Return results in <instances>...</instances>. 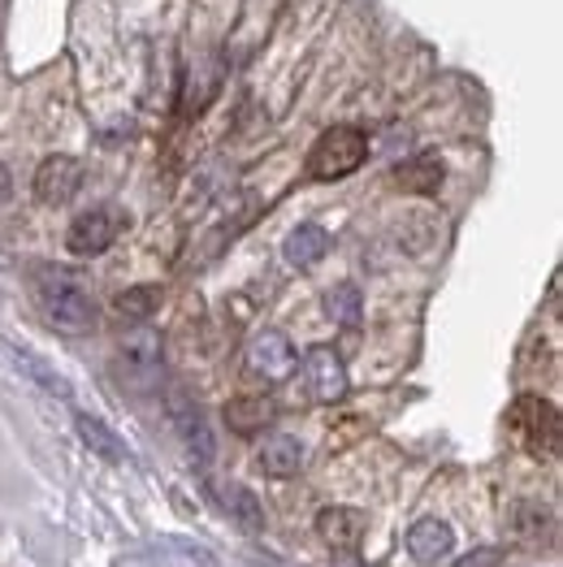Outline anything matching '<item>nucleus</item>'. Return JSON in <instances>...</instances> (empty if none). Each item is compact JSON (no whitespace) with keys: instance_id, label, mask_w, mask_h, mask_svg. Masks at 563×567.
<instances>
[{"instance_id":"obj_6","label":"nucleus","mask_w":563,"mask_h":567,"mask_svg":"<svg viewBox=\"0 0 563 567\" xmlns=\"http://www.w3.org/2000/svg\"><path fill=\"white\" fill-rule=\"evenodd\" d=\"M304 381H308V394L317 403H342L347 399V364L334 347H313L304 355Z\"/></svg>"},{"instance_id":"obj_7","label":"nucleus","mask_w":563,"mask_h":567,"mask_svg":"<svg viewBox=\"0 0 563 567\" xmlns=\"http://www.w3.org/2000/svg\"><path fill=\"white\" fill-rule=\"evenodd\" d=\"M170 421L178 429L183 446L191 451V460H195V464H208V460H213V433H208V421L199 416V408L191 403L187 394H174V399H170Z\"/></svg>"},{"instance_id":"obj_4","label":"nucleus","mask_w":563,"mask_h":567,"mask_svg":"<svg viewBox=\"0 0 563 567\" xmlns=\"http://www.w3.org/2000/svg\"><path fill=\"white\" fill-rule=\"evenodd\" d=\"M122 230H126V213H117V208H88V213H79L70 221L65 247L74 256H100V251H109L117 243Z\"/></svg>"},{"instance_id":"obj_3","label":"nucleus","mask_w":563,"mask_h":567,"mask_svg":"<svg viewBox=\"0 0 563 567\" xmlns=\"http://www.w3.org/2000/svg\"><path fill=\"white\" fill-rule=\"evenodd\" d=\"M512 433L520 437V446H529L533 455H555L560 451V412L538 399V394H520L508 412Z\"/></svg>"},{"instance_id":"obj_9","label":"nucleus","mask_w":563,"mask_h":567,"mask_svg":"<svg viewBox=\"0 0 563 567\" xmlns=\"http://www.w3.org/2000/svg\"><path fill=\"white\" fill-rule=\"evenodd\" d=\"M455 550V528L447 520H417L408 533V555L424 567H438L451 559Z\"/></svg>"},{"instance_id":"obj_17","label":"nucleus","mask_w":563,"mask_h":567,"mask_svg":"<svg viewBox=\"0 0 563 567\" xmlns=\"http://www.w3.org/2000/svg\"><path fill=\"white\" fill-rule=\"evenodd\" d=\"M222 507H226V516H231L243 533H260V528H265V507H260V503H256V494H252V489H243V485L222 489Z\"/></svg>"},{"instance_id":"obj_8","label":"nucleus","mask_w":563,"mask_h":567,"mask_svg":"<svg viewBox=\"0 0 563 567\" xmlns=\"http://www.w3.org/2000/svg\"><path fill=\"white\" fill-rule=\"evenodd\" d=\"M83 183V165L74 156H48L44 165L35 169V195L44 204H65L74 199V190Z\"/></svg>"},{"instance_id":"obj_15","label":"nucleus","mask_w":563,"mask_h":567,"mask_svg":"<svg viewBox=\"0 0 563 567\" xmlns=\"http://www.w3.org/2000/svg\"><path fill=\"white\" fill-rule=\"evenodd\" d=\"M9 351V360H13V369L22 373V378H31L40 390H48V394H57V399H70L74 390H70V381L61 378L57 369H48L44 360L35 355V351H22V347H4Z\"/></svg>"},{"instance_id":"obj_14","label":"nucleus","mask_w":563,"mask_h":567,"mask_svg":"<svg viewBox=\"0 0 563 567\" xmlns=\"http://www.w3.org/2000/svg\"><path fill=\"white\" fill-rule=\"evenodd\" d=\"M122 369L131 373V381H147L161 373V338L156 333H135L122 347Z\"/></svg>"},{"instance_id":"obj_1","label":"nucleus","mask_w":563,"mask_h":567,"mask_svg":"<svg viewBox=\"0 0 563 567\" xmlns=\"http://www.w3.org/2000/svg\"><path fill=\"white\" fill-rule=\"evenodd\" d=\"M35 303L48 317V326L61 333H92L95 330V303L88 286L79 282L70 269H35Z\"/></svg>"},{"instance_id":"obj_10","label":"nucleus","mask_w":563,"mask_h":567,"mask_svg":"<svg viewBox=\"0 0 563 567\" xmlns=\"http://www.w3.org/2000/svg\"><path fill=\"white\" fill-rule=\"evenodd\" d=\"M317 537L329 550H356L360 537H365V516L356 507H326L317 516Z\"/></svg>"},{"instance_id":"obj_5","label":"nucleus","mask_w":563,"mask_h":567,"mask_svg":"<svg viewBox=\"0 0 563 567\" xmlns=\"http://www.w3.org/2000/svg\"><path fill=\"white\" fill-rule=\"evenodd\" d=\"M243 364H247V373L260 381H286L295 373V347H290V338L278 330H260L252 342H247V355H243Z\"/></svg>"},{"instance_id":"obj_18","label":"nucleus","mask_w":563,"mask_h":567,"mask_svg":"<svg viewBox=\"0 0 563 567\" xmlns=\"http://www.w3.org/2000/svg\"><path fill=\"white\" fill-rule=\"evenodd\" d=\"M79 429V437H83V446L95 451L100 460H109V464H117V460H126V451H122V437L113 433V429L104 425V421H95V416H79L74 421Z\"/></svg>"},{"instance_id":"obj_2","label":"nucleus","mask_w":563,"mask_h":567,"mask_svg":"<svg viewBox=\"0 0 563 567\" xmlns=\"http://www.w3.org/2000/svg\"><path fill=\"white\" fill-rule=\"evenodd\" d=\"M369 156V135L356 131V126H334L321 140L313 143L308 152V178L317 183H334V178H347L365 165Z\"/></svg>"},{"instance_id":"obj_13","label":"nucleus","mask_w":563,"mask_h":567,"mask_svg":"<svg viewBox=\"0 0 563 567\" xmlns=\"http://www.w3.org/2000/svg\"><path fill=\"white\" fill-rule=\"evenodd\" d=\"M329 251V235L321 226H295L286 243H282V256L295 265V269H313L321 256Z\"/></svg>"},{"instance_id":"obj_20","label":"nucleus","mask_w":563,"mask_h":567,"mask_svg":"<svg viewBox=\"0 0 563 567\" xmlns=\"http://www.w3.org/2000/svg\"><path fill=\"white\" fill-rule=\"evenodd\" d=\"M326 308L334 321L356 326V321H360V290H356V286H338V290H329Z\"/></svg>"},{"instance_id":"obj_21","label":"nucleus","mask_w":563,"mask_h":567,"mask_svg":"<svg viewBox=\"0 0 563 567\" xmlns=\"http://www.w3.org/2000/svg\"><path fill=\"white\" fill-rule=\"evenodd\" d=\"M503 564V550H481V555H469V559H460L455 567H499Z\"/></svg>"},{"instance_id":"obj_19","label":"nucleus","mask_w":563,"mask_h":567,"mask_svg":"<svg viewBox=\"0 0 563 567\" xmlns=\"http://www.w3.org/2000/svg\"><path fill=\"white\" fill-rule=\"evenodd\" d=\"M156 303H161V290H156V286H131V290H122V295L113 299V312H117L122 321H147V317L156 312Z\"/></svg>"},{"instance_id":"obj_12","label":"nucleus","mask_w":563,"mask_h":567,"mask_svg":"<svg viewBox=\"0 0 563 567\" xmlns=\"http://www.w3.org/2000/svg\"><path fill=\"white\" fill-rule=\"evenodd\" d=\"M274 416H278V408H274V399H265V394H243V399H235V403L226 408V425L235 429V433H243V437L260 433Z\"/></svg>"},{"instance_id":"obj_16","label":"nucleus","mask_w":563,"mask_h":567,"mask_svg":"<svg viewBox=\"0 0 563 567\" xmlns=\"http://www.w3.org/2000/svg\"><path fill=\"white\" fill-rule=\"evenodd\" d=\"M395 183L412 195H433L442 187V161L438 156H412L408 165L395 169Z\"/></svg>"},{"instance_id":"obj_11","label":"nucleus","mask_w":563,"mask_h":567,"mask_svg":"<svg viewBox=\"0 0 563 567\" xmlns=\"http://www.w3.org/2000/svg\"><path fill=\"white\" fill-rule=\"evenodd\" d=\"M299 468H304V446L295 437H286V433L265 437V446H260V473L286 481V476H295Z\"/></svg>"}]
</instances>
